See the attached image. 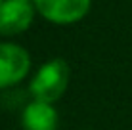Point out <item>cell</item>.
<instances>
[{
    "instance_id": "2",
    "label": "cell",
    "mask_w": 132,
    "mask_h": 130,
    "mask_svg": "<svg viewBox=\"0 0 132 130\" xmlns=\"http://www.w3.org/2000/svg\"><path fill=\"white\" fill-rule=\"evenodd\" d=\"M33 61L21 44L12 40L0 42V90H12L29 77Z\"/></svg>"
},
{
    "instance_id": "7",
    "label": "cell",
    "mask_w": 132,
    "mask_h": 130,
    "mask_svg": "<svg viewBox=\"0 0 132 130\" xmlns=\"http://www.w3.org/2000/svg\"><path fill=\"white\" fill-rule=\"evenodd\" d=\"M23 2H33V0H23Z\"/></svg>"
},
{
    "instance_id": "4",
    "label": "cell",
    "mask_w": 132,
    "mask_h": 130,
    "mask_svg": "<svg viewBox=\"0 0 132 130\" xmlns=\"http://www.w3.org/2000/svg\"><path fill=\"white\" fill-rule=\"evenodd\" d=\"M36 15L33 2L23 0H4L0 8V34L2 37H17L29 31Z\"/></svg>"
},
{
    "instance_id": "6",
    "label": "cell",
    "mask_w": 132,
    "mask_h": 130,
    "mask_svg": "<svg viewBox=\"0 0 132 130\" xmlns=\"http://www.w3.org/2000/svg\"><path fill=\"white\" fill-rule=\"evenodd\" d=\"M2 4H4V0H0V8H2Z\"/></svg>"
},
{
    "instance_id": "5",
    "label": "cell",
    "mask_w": 132,
    "mask_h": 130,
    "mask_svg": "<svg viewBox=\"0 0 132 130\" xmlns=\"http://www.w3.org/2000/svg\"><path fill=\"white\" fill-rule=\"evenodd\" d=\"M21 126L23 130H57L60 115L54 103L29 100L21 109Z\"/></svg>"
},
{
    "instance_id": "3",
    "label": "cell",
    "mask_w": 132,
    "mask_h": 130,
    "mask_svg": "<svg viewBox=\"0 0 132 130\" xmlns=\"http://www.w3.org/2000/svg\"><path fill=\"white\" fill-rule=\"evenodd\" d=\"M33 4L36 13L54 25L79 23L92 8V0H33Z\"/></svg>"
},
{
    "instance_id": "1",
    "label": "cell",
    "mask_w": 132,
    "mask_h": 130,
    "mask_svg": "<svg viewBox=\"0 0 132 130\" xmlns=\"http://www.w3.org/2000/svg\"><path fill=\"white\" fill-rule=\"evenodd\" d=\"M71 79V69L63 57H52L33 73L29 80V96L31 100L56 103L65 94Z\"/></svg>"
}]
</instances>
